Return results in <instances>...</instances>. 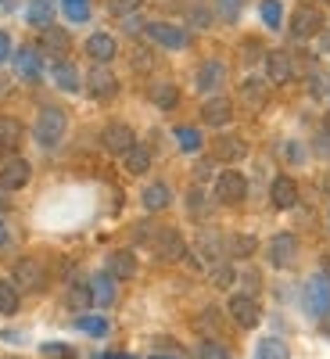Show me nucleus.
I'll list each match as a JSON object with an SVG mask.
<instances>
[{
  "instance_id": "obj_1",
  "label": "nucleus",
  "mask_w": 330,
  "mask_h": 359,
  "mask_svg": "<svg viewBox=\"0 0 330 359\" xmlns=\"http://www.w3.org/2000/svg\"><path fill=\"white\" fill-rule=\"evenodd\" d=\"M65 130H69V118H65V111L57 108V104H43V108H40V115H36V126H33L36 144L50 151V147L62 144Z\"/></svg>"
},
{
  "instance_id": "obj_2",
  "label": "nucleus",
  "mask_w": 330,
  "mask_h": 359,
  "mask_svg": "<svg viewBox=\"0 0 330 359\" xmlns=\"http://www.w3.org/2000/svg\"><path fill=\"white\" fill-rule=\"evenodd\" d=\"M302 306H305V313L316 316V320L330 316V280H326L323 273H316V277L305 280V287H302Z\"/></svg>"
},
{
  "instance_id": "obj_3",
  "label": "nucleus",
  "mask_w": 330,
  "mask_h": 359,
  "mask_svg": "<svg viewBox=\"0 0 330 359\" xmlns=\"http://www.w3.org/2000/svg\"><path fill=\"white\" fill-rule=\"evenodd\" d=\"M323 33V11L316 4H298L291 15V36L294 40H312Z\"/></svg>"
},
{
  "instance_id": "obj_4",
  "label": "nucleus",
  "mask_w": 330,
  "mask_h": 359,
  "mask_svg": "<svg viewBox=\"0 0 330 359\" xmlns=\"http://www.w3.org/2000/svg\"><path fill=\"white\" fill-rule=\"evenodd\" d=\"M248 198V180L237 169H223L216 176V201L219 205H241Z\"/></svg>"
},
{
  "instance_id": "obj_5",
  "label": "nucleus",
  "mask_w": 330,
  "mask_h": 359,
  "mask_svg": "<svg viewBox=\"0 0 330 359\" xmlns=\"http://www.w3.org/2000/svg\"><path fill=\"white\" fill-rule=\"evenodd\" d=\"M11 280H15L18 291H43V284H47V269L40 266V259H18Z\"/></svg>"
},
{
  "instance_id": "obj_6",
  "label": "nucleus",
  "mask_w": 330,
  "mask_h": 359,
  "mask_svg": "<svg viewBox=\"0 0 330 359\" xmlns=\"http://www.w3.org/2000/svg\"><path fill=\"white\" fill-rule=\"evenodd\" d=\"M226 309H230V316L245 327V331H252V327H259V320H262V309H259V302L252 294H230V302H226Z\"/></svg>"
},
{
  "instance_id": "obj_7",
  "label": "nucleus",
  "mask_w": 330,
  "mask_h": 359,
  "mask_svg": "<svg viewBox=\"0 0 330 359\" xmlns=\"http://www.w3.org/2000/svg\"><path fill=\"white\" fill-rule=\"evenodd\" d=\"M144 33L151 36L162 50H184L187 47V33H184V29H176V25H169V22H147Z\"/></svg>"
},
{
  "instance_id": "obj_8",
  "label": "nucleus",
  "mask_w": 330,
  "mask_h": 359,
  "mask_svg": "<svg viewBox=\"0 0 330 359\" xmlns=\"http://www.w3.org/2000/svg\"><path fill=\"white\" fill-rule=\"evenodd\" d=\"M294 259H298V237L294 233H277L273 241H269V266L287 269V266H294Z\"/></svg>"
},
{
  "instance_id": "obj_9",
  "label": "nucleus",
  "mask_w": 330,
  "mask_h": 359,
  "mask_svg": "<svg viewBox=\"0 0 330 359\" xmlns=\"http://www.w3.org/2000/svg\"><path fill=\"white\" fill-rule=\"evenodd\" d=\"M294 57L287 50H269L266 54V79L269 83H291L294 79Z\"/></svg>"
},
{
  "instance_id": "obj_10",
  "label": "nucleus",
  "mask_w": 330,
  "mask_h": 359,
  "mask_svg": "<svg viewBox=\"0 0 330 359\" xmlns=\"http://www.w3.org/2000/svg\"><path fill=\"white\" fill-rule=\"evenodd\" d=\"M29 176H33V165H29L25 158H8L4 165H0V187L4 191H22L29 184Z\"/></svg>"
},
{
  "instance_id": "obj_11",
  "label": "nucleus",
  "mask_w": 330,
  "mask_h": 359,
  "mask_svg": "<svg viewBox=\"0 0 330 359\" xmlns=\"http://www.w3.org/2000/svg\"><path fill=\"white\" fill-rule=\"evenodd\" d=\"M101 140H104V147H108L111 155H126L130 147L137 144V137H133V130L126 123H108L104 133H101Z\"/></svg>"
},
{
  "instance_id": "obj_12",
  "label": "nucleus",
  "mask_w": 330,
  "mask_h": 359,
  "mask_svg": "<svg viewBox=\"0 0 330 359\" xmlns=\"http://www.w3.org/2000/svg\"><path fill=\"white\" fill-rule=\"evenodd\" d=\"M155 252H158V259L176 262V259L187 255V241L179 237V230H158L155 233Z\"/></svg>"
},
{
  "instance_id": "obj_13",
  "label": "nucleus",
  "mask_w": 330,
  "mask_h": 359,
  "mask_svg": "<svg viewBox=\"0 0 330 359\" xmlns=\"http://www.w3.org/2000/svg\"><path fill=\"white\" fill-rule=\"evenodd\" d=\"M86 94L94 97V101H108L118 94V79L108 72V69H94L86 76Z\"/></svg>"
},
{
  "instance_id": "obj_14",
  "label": "nucleus",
  "mask_w": 330,
  "mask_h": 359,
  "mask_svg": "<svg viewBox=\"0 0 330 359\" xmlns=\"http://www.w3.org/2000/svg\"><path fill=\"white\" fill-rule=\"evenodd\" d=\"M223 83H226V65L223 62H205L194 76V86L201 90V94H216Z\"/></svg>"
},
{
  "instance_id": "obj_15",
  "label": "nucleus",
  "mask_w": 330,
  "mask_h": 359,
  "mask_svg": "<svg viewBox=\"0 0 330 359\" xmlns=\"http://www.w3.org/2000/svg\"><path fill=\"white\" fill-rule=\"evenodd\" d=\"M230 118H233V104L226 101V97H208L205 104H201V123L205 126H226L230 123Z\"/></svg>"
},
{
  "instance_id": "obj_16",
  "label": "nucleus",
  "mask_w": 330,
  "mask_h": 359,
  "mask_svg": "<svg viewBox=\"0 0 330 359\" xmlns=\"http://www.w3.org/2000/svg\"><path fill=\"white\" fill-rule=\"evenodd\" d=\"M15 69H18V76H22V79H29V83H40V72H43L40 50H36V47H22V50L15 54Z\"/></svg>"
},
{
  "instance_id": "obj_17",
  "label": "nucleus",
  "mask_w": 330,
  "mask_h": 359,
  "mask_svg": "<svg viewBox=\"0 0 330 359\" xmlns=\"http://www.w3.org/2000/svg\"><path fill=\"white\" fill-rule=\"evenodd\" d=\"M248 155V144L241 137H216L212 140V158L219 162H241Z\"/></svg>"
},
{
  "instance_id": "obj_18",
  "label": "nucleus",
  "mask_w": 330,
  "mask_h": 359,
  "mask_svg": "<svg viewBox=\"0 0 330 359\" xmlns=\"http://www.w3.org/2000/svg\"><path fill=\"white\" fill-rule=\"evenodd\" d=\"M22 137H25V130H22L18 118H11V115H0V158L11 155L15 147L22 144Z\"/></svg>"
},
{
  "instance_id": "obj_19",
  "label": "nucleus",
  "mask_w": 330,
  "mask_h": 359,
  "mask_svg": "<svg viewBox=\"0 0 330 359\" xmlns=\"http://www.w3.org/2000/svg\"><path fill=\"white\" fill-rule=\"evenodd\" d=\"M115 50H118V43H115V36H108V33H94L86 40V54L94 57L97 65H108L111 57H115Z\"/></svg>"
},
{
  "instance_id": "obj_20",
  "label": "nucleus",
  "mask_w": 330,
  "mask_h": 359,
  "mask_svg": "<svg viewBox=\"0 0 330 359\" xmlns=\"http://www.w3.org/2000/svg\"><path fill=\"white\" fill-rule=\"evenodd\" d=\"M269 198H273L277 208H294L298 205V184L291 176H277L273 187H269Z\"/></svg>"
},
{
  "instance_id": "obj_21",
  "label": "nucleus",
  "mask_w": 330,
  "mask_h": 359,
  "mask_svg": "<svg viewBox=\"0 0 330 359\" xmlns=\"http://www.w3.org/2000/svg\"><path fill=\"white\" fill-rule=\"evenodd\" d=\"M104 269H108L115 280H130L137 273V255L133 252H111L108 262H104Z\"/></svg>"
},
{
  "instance_id": "obj_22",
  "label": "nucleus",
  "mask_w": 330,
  "mask_h": 359,
  "mask_svg": "<svg viewBox=\"0 0 330 359\" xmlns=\"http://www.w3.org/2000/svg\"><path fill=\"white\" fill-rule=\"evenodd\" d=\"M90 291H94V306L97 309H108L115 302V277L104 269V273H97L94 280H90Z\"/></svg>"
},
{
  "instance_id": "obj_23",
  "label": "nucleus",
  "mask_w": 330,
  "mask_h": 359,
  "mask_svg": "<svg viewBox=\"0 0 330 359\" xmlns=\"http://www.w3.org/2000/svg\"><path fill=\"white\" fill-rule=\"evenodd\" d=\"M223 248H226L230 259H252L259 252V241H255L252 233H233V237H226V241H223Z\"/></svg>"
},
{
  "instance_id": "obj_24",
  "label": "nucleus",
  "mask_w": 330,
  "mask_h": 359,
  "mask_svg": "<svg viewBox=\"0 0 330 359\" xmlns=\"http://www.w3.org/2000/svg\"><path fill=\"white\" fill-rule=\"evenodd\" d=\"M65 306H69L72 313H86L90 306H94V291H90V284L76 280V284L65 291Z\"/></svg>"
},
{
  "instance_id": "obj_25",
  "label": "nucleus",
  "mask_w": 330,
  "mask_h": 359,
  "mask_svg": "<svg viewBox=\"0 0 330 359\" xmlns=\"http://www.w3.org/2000/svg\"><path fill=\"white\" fill-rule=\"evenodd\" d=\"M140 201H144L147 212H162V208H169V201H172V191L165 184H151V187H144Z\"/></svg>"
},
{
  "instance_id": "obj_26",
  "label": "nucleus",
  "mask_w": 330,
  "mask_h": 359,
  "mask_svg": "<svg viewBox=\"0 0 330 359\" xmlns=\"http://www.w3.org/2000/svg\"><path fill=\"white\" fill-rule=\"evenodd\" d=\"M54 18V4L50 0H29V8H25V22L33 25V29H47Z\"/></svg>"
},
{
  "instance_id": "obj_27",
  "label": "nucleus",
  "mask_w": 330,
  "mask_h": 359,
  "mask_svg": "<svg viewBox=\"0 0 330 359\" xmlns=\"http://www.w3.org/2000/svg\"><path fill=\"white\" fill-rule=\"evenodd\" d=\"M123 165L133 172V176H140V172H147L151 169V147H144V144H133L130 151L123 155Z\"/></svg>"
},
{
  "instance_id": "obj_28",
  "label": "nucleus",
  "mask_w": 330,
  "mask_h": 359,
  "mask_svg": "<svg viewBox=\"0 0 330 359\" xmlns=\"http://www.w3.org/2000/svg\"><path fill=\"white\" fill-rule=\"evenodd\" d=\"M50 76H54V83L62 86V90H69V94H76V90L83 86L76 65H69V62H54V65H50Z\"/></svg>"
},
{
  "instance_id": "obj_29",
  "label": "nucleus",
  "mask_w": 330,
  "mask_h": 359,
  "mask_svg": "<svg viewBox=\"0 0 330 359\" xmlns=\"http://www.w3.org/2000/svg\"><path fill=\"white\" fill-rule=\"evenodd\" d=\"M266 86H269V79L248 76V79H241V97H245L252 108H259V104L266 101Z\"/></svg>"
},
{
  "instance_id": "obj_30",
  "label": "nucleus",
  "mask_w": 330,
  "mask_h": 359,
  "mask_svg": "<svg viewBox=\"0 0 330 359\" xmlns=\"http://www.w3.org/2000/svg\"><path fill=\"white\" fill-rule=\"evenodd\" d=\"M198 252L205 255V262H208V266L219 262V259L226 255V248H223V237H216V233H201V237H198Z\"/></svg>"
},
{
  "instance_id": "obj_31",
  "label": "nucleus",
  "mask_w": 330,
  "mask_h": 359,
  "mask_svg": "<svg viewBox=\"0 0 330 359\" xmlns=\"http://www.w3.org/2000/svg\"><path fill=\"white\" fill-rule=\"evenodd\" d=\"M40 40H43V47L50 50V54H65L69 50V33L65 29H57V25H47V29H40Z\"/></svg>"
},
{
  "instance_id": "obj_32",
  "label": "nucleus",
  "mask_w": 330,
  "mask_h": 359,
  "mask_svg": "<svg viewBox=\"0 0 330 359\" xmlns=\"http://www.w3.org/2000/svg\"><path fill=\"white\" fill-rule=\"evenodd\" d=\"M151 101H155V108L172 111V108H176V101H179V90H176L172 83H155V90H151Z\"/></svg>"
},
{
  "instance_id": "obj_33",
  "label": "nucleus",
  "mask_w": 330,
  "mask_h": 359,
  "mask_svg": "<svg viewBox=\"0 0 330 359\" xmlns=\"http://www.w3.org/2000/svg\"><path fill=\"white\" fill-rule=\"evenodd\" d=\"M287 355H291V348L284 338H262L259 352H255V359H287Z\"/></svg>"
},
{
  "instance_id": "obj_34",
  "label": "nucleus",
  "mask_w": 330,
  "mask_h": 359,
  "mask_svg": "<svg viewBox=\"0 0 330 359\" xmlns=\"http://www.w3.org/2000/svg\"><path fill=\"white\" fill-rule=\"evenodd\" d=\"M208 277H212V284H216V287H230V284L237 280V269H233L226 259H219V262L208 266Z\"/></svg>"
},
{
  "instance_id": "obj_35",
  "label": "nucleus",
  "mask_w": 330,
  "mask_h": 359,
  "mask_svg": "<svg viewBox=\"0 0 330 359\" xmlns=\"http://www.w3.org/2000/svg\"><path fill=\"white\" fill-rule=\"evenodd\" d=\"M0 313L4 316L18 313V287H15V280H0Z\"/></svg>"
},
{
  "instance_id": "obj_36",
  "label": "nucleus",
  "mask_w": 330,
  "mask_h": 359,
  "mask_svg": "<svg viewBox=\"0 0 330 359\" xmlns=\"http://www.w3.org/2000/svg\"><path fill=\"white\" fill-rule=\"evenodd\" d=\"M262 22L269 25V29H280L284 25V8H280V0H262Z\"/></svg>"
},
{
  "instance_id": "obj_37",
  "label": "nucleus",
  "mask_w": 330,
  "mask_h": 359,
  "mask_svg": "<svg viewBox=\"0 0 330 359\" xmlns=\"http://www.w3.org/2000/svg\"><path fill=\"white\" fill-rule=\"evenodd\" d=\"M62 11L69 15V22H86L90 18V0H62Z\"/></svg>"
},
{
  "instance_id": "obj_38",
  "label": "nucleus",
  "mask_w": 330,
  "mask_h": 359,
  "mask_svg": "<svg viewBox=\"0 0 330 359\" xmlns=\"http://www.w3.org/2000/svg\"><path fill=\"white\" fill-rule=\"evenodd\" d=\"M176 144L184 147V151H198V147H201V133L194 126H179L176 130Z\"/></svg>"
},
{
  "instance_id": "obj_39",
  "label": "nucleus",
  "mask_w": 330,
  "mask_h": 359,
  "mask_svg": "<svg viewBox=\"0 0 330 359\" xmlns=\"http://www.w3.org/2000/svg\"><path fill=\"white\" fill-rule=\"evenodd\" d=\"M140 4H144V0H108V11L115 18H130V15L140 11Z\"/></svg>"
},
{
  "instance_id": "obj_40",
  "label": "nucleus",
  "mask_w": 330,
  "mask_h": 359,
  "mask_svg": "<svg viewBox=\"0 0 330 359\" xmlns=\"http://www.w3.org/2000/svg\"><path fill=\"white\" fill-rule=\"evenodd\" d=\"M79 331L94 334V338H104V334H108V320H101V316H83V320H79Z\"/></svg>"
},
{
  "instance_id": "obj_41",
  "label": "nucleus",
  "mask_w": 330,
  "mask_h": 359,
  "mask_svg": "<svg viewBox=\"0 0 330 359\" xmlns=\"http://www.w3.org/2000/svg\"><path fill=\"white\" fill-rule=\"evenodd\" d=\"M198 359H230V352H226L219 341L208 338V341H201V345H198Z\"/></svg>"
},
{
  "instance_id": "obj_42",
  "label": "nucleus",
  "mask_w": 330,
  "mask_h": 359,
  "mask_svg": "<svg viewBox=\"0 0 330 359\" xmlns=\"http://www.w3.org/2000/svg\"><path fill=\"white\" fill-rule=\"evenodd\" d=\"M216 8H219V15L230 22V18H237L241 15V8H245V0H216Z\"/></svg>"
},
{
  "instance_id": "obj_43",
  "label": "nucleus",
  "mask_w": 330,
  "mask_h": 359,
  "mask_svg": "<svg viewBox=\"0 0 330 359\" xmlns=\"http://www.w3.org/2000/svg\"><path fill=\"white\" fill-rule=\"evenodd\" d=\"M133 69H137V72H151V69H155V57L147 54V50H137V54H133Z\"/></svg>"
},
{
  "instance_id": "obj_44",
  "label": "nucleus",
  "mask_w": 330,
  "mask_h": 359,
  "mask_svg": "<svg viewBox=\"0 0 330 359\" xmlns=\"http://www.w3.org/2000/svg\"><path fill=\"white\" fill-rule=\"evenodd\" d=\"M191 212H194V216L205 212V191H191Z\"/></svg>"
},
{
  "instance_id": "obj_45",
  "label": "nucleus",
  "mask_w": 330,
  "mask_h": 359,
  "mask_svg": "<svg viewBox=\"0 0 330 359\" xmlns=\"http://www.w3.org/2000/svg\"><path fill=\"white\" fill-rule=\"evenodd\" d=\"M8 57H11V36L4 33V29H0V65H4Z\"/></svg>"
},
{
  "instance_id": "obj_46",
  "label": "nucleus",
  "mask_w": 330,
  "mask_h": 359,
  "mask_svg": "<svg viewBox=\"0 0 330 359\" xmlns=\"http://www.w3.org/2000/svg\"><path fill=\"white\" fill-rule=\"evenodd\" d=\"M191 18H194V25H198V29H208V25H212V22H208V11H194Z\"/></svg>"
},
{
  "instance_id": "obj_47",
  "label": "nucleus",
  "mask_w": 330,
  "mask_h": 359,
  "mask_svg": "<svg viewBox=\"0 0 330 359\" xmlns=\"http://www.w3.org/2000/svg\"><path fill=\"white\" fill-rule=\"evenodd\" d=\"M208 172H212V162H198L194 176H198V180H208Z\"/></svg>"
},
{
  "instance_id": "obj_48",
  "label": "nucleus",
  "mask_w": 330,
  "mask_h": 359,
  "mask_svg": "<svg viewBox=\"0 0 330 359\" xmlns=\"http://www.w3.org/2000/svg\"><path fill=\"white\" fill-rule=\"evenodd\" d=\"M319 273H323V277H326V280H330V252H326V255H323V259H319Z\"/></svg>"
},
{
  "instance_id": "obj_49",
  "label": "nucleus",
  "mask_w": 330,
  "mask_h": 359,
  "mask_svg": "<svg viewBox=\"0 0 330 359\" xmlns=\"http://www.w3.org/2000/svg\"><path fill=\"white\" fill-rule=\"evenodd\" d=\"M4 245H8V223L0 219V248H4Z\"/></svg>"
},
{
  "instance_id": "obj_50",
  "label": "nucleus",
  "mask_w": 330,
  "mask_h": 359,
  "mask_svg": "<svg viewBox=\"0 0 330 359\" xmlns=\"http://www.w3.org/2000/svg\"><path fill=\"white\" fill-rule=\"evenodd\" d=\"M323 133H326V137H330V111H326V115H323Z\"/></svg>"
},
{
  "instance_id": "obj_51",
  "label": "nucleus",
  "mask_w": 330,
  "mask_h": 359,
  "mask_svg": "<svg viewBox=\"0 0 330 359\" xmlns=\"http://www.w3.org/2000/svg\"><path fill=\"white\" fill-rule=\"evenodd\" d=\"M323 191H326V194H330V172H326V176H323Z\"/></svg>"
},
{
  "instance_id": "obj_52",
  "label": "nucleus",
  "mask_w": 330,
  "mask_h": 359,
  "mask_svg": "<svg viewBox=\"0 0 330 359\" xmlns=\"http://www.w3.org/2000/svg\"><path fill=\"white\" fill-rule=\"evenodd\" d=\"M323 50H330V33H323Z\"/></svg>"
},
{
  "instance_id": "obj_53",
  "label": "nucleus",
  "mask_w": 330,
  "mask_h": 359,
  "mask_svg": "<svg viewBox=\"0 0 330 359\" xmlns=\"http://www.w3.org/2000/svg\"><path fill=\"white\" fill-rule=\"evenodd\" d=\"M151 359H179V355H162V352H155Z\"/></svg>"
},
{
  "instance_id": "obj_54",
  "label": "nucleus",
  "mask_w": 330,
  "mask_h": 359,
  "mask_svg": "<svg viewBox=\"0 0 330 359\" xmlns=\"http://www.w3.org/2000/svg\"><path fill=\"white\" fill-rule=\"evenodd\" d=\"M4 90H8V83H4V79H0V94H4Z\"/></svg>"
},
{
  "instance_id": "obj_55",
  "label": "nucleus",
  "mask_w": 330,
  "mask_h": 359,
  "mask_svg": "<svg viewBox=\"0 0 330 359\" xmlns=\"http://www.w3.org/2000/svg\"><path fill=\"white\" fill-rule=\"evenodd\" d=\"M323 4H330V0H323Z\"/></svg>"
},
{
  "instance_id": "obj_56",
  "label": "nucleus",
  "mask_w": 330,
  "mask_h": 359,
  "mask_svg": "<svg viewBox=\"0 0 330 359\" xmlns=\"http://www.w3.org/2000/svg\"><path fill=\"white\" fill-rule=\"evenodd\" d=\"M326 219H330V216H326Z\"/></svg>"
}]
</instances>
